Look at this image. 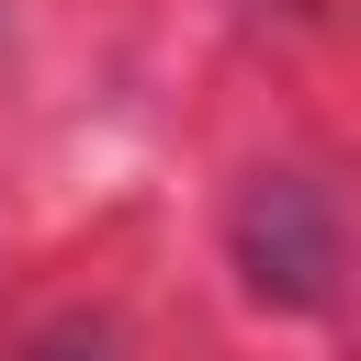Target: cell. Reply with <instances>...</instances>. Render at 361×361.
<instances>
[{
  "instance_id": "1",
  "label": "cell",
  "mask_w": 361,
  "mask_h": 361,
  "mask_svg": "<svg viewBox=\"0 0 361 361\" xmlns=\"http://www.w3.org/2000/svg\"><path fill=\"white\" fill-rule=\"evenodd\" d=\"M237 248H248V282H271V259H293V271H282V293H316V282H327V259H338V237H327V214L305 203V180H271V192L248 203Z\"/></svg>"
},
{
  "instance_id": "2",
  "label": "cell",
  "mask_w": 361,
  "mask_h": 361,
  "mask_svg": "<svg viewBox=\"0 0 361 361\" xmlns=\"http://www.w3.org/2000/svg\"><path fill=\"white\" fill-rule=\"evenodd\" d=\"M34 361H113L102 338H56V350H34Z\"/></svg>"
}]
</instances>
